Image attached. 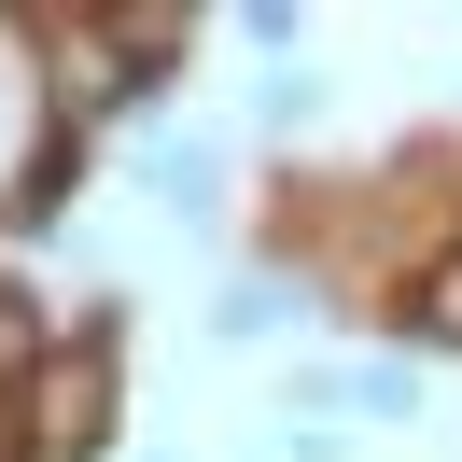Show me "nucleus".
Returning a JSON list of instances; mask_svg holds the SVG:
<instances>
[{
    "instance_id": "4",
    "label": "nucleus",
    "mask_w": 462,
    "mask_h": 462,
    "mask_svg": "<svg viewBox=\"0 0 462 462\" xmlns=\"http://www.w3.org/2000/svg\"><path fill=\"white\" fill-rule=\"evenodd\" d=\"M406 337H420V350H462V238L406 281Z\"/></svg>"
},
{
    "instance_id": "3",
    "label": "nucleus",
    "mask_w": 462,
    "mask_h": 462,
    "mask_svg": "<svg viewBox=\"0 0 462 462\" xmlns=\"http://www.w3.org/2000/svg\"><path fill=\"white\" fill-rule=\"evenodd\" d=\"M42 365H57V309H42V294H14V281H0V393H29Z\"/></svg>"
},
{
    "instance_id": "5",
    "label": "nucleus",
    "mask_w": 462,
    "mask_h": 462,
    "mask_svg": "<svg viewBox=\"0 0 462 462\" xmlns=\"http://www.w3.org/2000/svg\"><path fill=\"white\" fill-rule=\"evenodd\" d=\"M0 462H29V406H14V393H0Z\"/></svg>"
},
{
    "instance_id": "1",
    "label": "nucleus",
    "mask_w": 462,
    "mask_h": 462,
    "mask_svg": "<svg viewBox=\"0 0 462 462\" xmlns=\"http://www.w3.org/2000/svg\"><path fill=\"white\" fill-rule=\"evenodd\" d=\"M14 406H29V448H42V462H98V448H113V420H126V350L70 337Z\"/></svg>"
},
{
    "instance_id": "2",
    "label": "nucleus",
    "mask_w": 462,
    "mask_h": 462,
    "mask_svg": "<svg viewBox=\"0 0 462 462\" xmlns=\"http://www.w3.org/2000/svg\"><path fill=\"white\" fill-rule=\"evenodd\" d=\"M281 322H294V281H281V266H238V281H225V309H210V337H225V350H253V337H281Z\"/></svg>"
}]
</instances>
